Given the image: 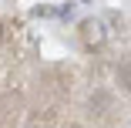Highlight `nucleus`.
I'll list each match as a JSON object with an SVG mask.
<instances>
[{
  "mask_svg": "<svg viewBox=\"0 0 131 128\" xmlns=\"http://www.w3.org/2000/svg\"><path fill=\"white\" fill-rule=\"evenodd\" d=\"M0 41H4V31H0Z\"/></svg>",
  "mask_w": 131,
  "mask_h": 128,
  "instance_id": "obj_2",
  "label": "nucleus"
},
{
  "mask_svg": "<svg viewBox=\"0 0 131 128\" xmlns=\"http://www.w3.org/2000/svg\"><path fill=\"white\" fill-rule=\"evenodd\" d=\"M81 31H84V37H88V41H91V37H94L97 44L104 41V34H101V24H97V20H88V24H84Z\"/></svg>",
  "mask_w": 131,
  "mask_h": 128,
  "instance_id": "obj_1",
  "label": "nucleus"
}]
</instances>
